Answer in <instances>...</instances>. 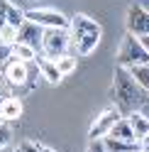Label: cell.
<instances>
[{"instance_id":"cell-5","label":"cell","mask_w":149,"mask_h":152,"mask_svg":"<svg viewBox=\"0 0 149 152\" xmlns=\"http://www.w3.org/2000/svg\"><path fill=\"white\" fill-rule=\"evenodd\" d=\"M25 20L37 22L44 30H69L71 20L66 15H61L59 10H49V7H37V10H25Z\"/></svg>"},{"instance_id":"cell-11","label":"cell","mask_w":149,"mask_h":152,"mask_svg":"<svg viewBox=\"0 0 149 152\" xmlns=\"http://www.w3.org/2000/svg\"><path fill=\"white\" fill-rule=\"evenodd\" d=\"M22 115V101L17 96H7L0 101V118L3 120H17Z\"/></svg>"},{"instance_id":"cell-7","label":"cell","mask_w":149,"mask_h":152,"mask_svg":"<svg viewBox=\"0 0 149 152\" xmlns=\"http://www.w3.org/2000/svg\"><path fill=\"white\" fill-rule=\"evenodd\" d=\"M122 118V113H120L117 108H105L100 115L93 120V125L88 130V140H103L110 130H113V125Z\"/></svg>"},{"instance_id":"cell-3","label":"cell","mask_w":149,"mask_h":152,"mask_svg":"<svg viewBox=\"0 0 149 152\" xmlns=\"http://www.w3.org/2000/svg\"><path fill=\"white\" fill-rule=\"evenodd\" d=\"M137 64H149V52L139 42V37L127 32L122 37V44H120V52H117V66L129 69V66H137Z\"/></svg>"},{"instance_id":"cell-30","label":"cell","mask_w":149,"mask_h":152,"mask_svg":"<svg viewBox=\"0 0 149 152\" xmlns=\"http://www.w3.org/2000/svg\"><path fill=\"white\" fill-rule=\"evenodd\" d=\"M15 152H20V150H15Z\"/></svg>"},{"instance_id":"cell-17","label":"cell","mask_w":149,"mask_h":152,"mask_svg":"<svg viewBox=\"0 0 149 152\" xmlns=\"http://www.w3.org/2000/svg\"><path fill=\"white\" fill-rule=\"evenodd\" d=\"M54 61H56V69L61 71V76H69V74L76 71V56H71V54H64Z\"/></svg>"},{"instance_id":"cell-26","label":"cell","mask_w":149,"mask_h":152,"mask_svg":"<svg viewBox=\"0 0 149 152\" xmlns=\"http://www.w3.org/2000/svg\"><path fill=\"white\" fill-rule=\"evenodd\" d=\"M139 42H142V44H144V49L149 52V34H144V37H139Z\"/></svg>"},{"instance_id":"cell-15","label":"cell","mask_w":149,"mask_h":152,"mask_svg":"<svg viewBox=\"0 0 149 152\" xmlns=\"http://www.w3.org/2000/svg\"><path fill=\"white\" fill-rule=\"evenodd\" d=\"M12 54H15L17 59H20V61H34V59H37V54H39V52H37L34 47H30V44L15 42V44H12Z\"/></svg>"},{"instance_id":"cell-27","label":"cell","mask_w":149,"mask_h":152,"mask_svg":"<svg viewBox=\"0 0 149 152\" xmlns=\"http://www.w3.org/2000/svg\"><path fill=\"white\" fill-rule=\"evenodd\" d=\"M42 152H56V150H51V147H42Z\"/></svg>"},{"instance_id":"cell-29","label":"cell","mask_w":149,"mask_h":152,"mask_svg":"<svg viewBox=\"0 0 149 152\" xmlns=\"http://www.w3.org/2000/svg\"><path fill=\"white\" fill-rule=\"evenodd\" d=\"M0 123H3V118H0Z\"/></svg>"},{"instance_id":"cell-20","label":"cell","mask_w":149,"mask_h":152,"mask_svg":"<svg viewBox=\"0 0 149 152\" xmlns=\"http://www.w3.org/2000/svg\"><path fill=\"white\" fill-rule=\"evenodd\" d=\"M10 137H12L10 128H7L5 123H0V150H3V147H7V142H10Z\"/></svg>"},{"instance_id":"cell-21","label":"cell","mask_w":149,"mask_h":152,"mask_svg":"<svg viewBox=\"0 0 149 152\" xmlns=\"http://www.w3.org/2000/svg\"><path fill=\"white\" fill-rule=\"evenodd\" d=\"M12 56V44H7V42H3L0 39V64L3 61H7Z\"/></svg>"},{"instance_id":"cell-2","label":"cell","mask_w":149,"mask_h":152,"mask_svg":"<svg viewBox=\"0 0 149 152\" xmlns=\"http://www.w3.org/2000/svg\"><path fill=\"white\" fill-rule=\"evenodd\" d=\"M69 34H71V44L81 56H88L95 52V47L100 42V25L93 20V17L83 15V12H76L71 17V25H69Z\"/></svg>"},{"instance_id":"cell-16","label":"cell","mask_w":149,"mask_h":152,"mask_svg":"<svg viewBox=\"0 0 149 152\" xmlns=\"http://www.w3.org/2000/svg\"><path fill=\"white\" fill-rule=\"evenodd\" d=\"M129 74L132 79L142 86L144 91H149V64H137V66H129Z\"/></svg>"},{"instance_id":"cell-24","label":"cell","mask_w":149,"mask_h":152,"mask_svg":"<svg viewBox=\"0 0 149 152\" xmlns=\"http://www.w3.org/2000/svg\"><path fill=\"white\" fill-rule=\"evenodd\" d=\"M17 150H20V152H42V147L37 145V142H30V140H27V142H22V145L17 147Z\"/></svg>"},{"instance_id":"cell-9","label":"cell","mask_w":149,"mask_h":152,"mask_svg":"<svg viewBox=\"0 0 149 152\" xmlns=\"http://www.w3.org/2000/svg\"><path fill=\"white\" fill-rule=\"evenodd\" d=\"M42 37H44V27H39L37 22H30V20H25L20 25V30H17V42L30 44L34 49L42 47Z\"/></svg>"},{"instance_id":"cell-14","label":"cell","mask_w":149,"mask_h":152,"mask_svg":"<svg viewBox=\"0 0 149 152\" xmlns=\"http://www.w3.org/2000/svg\"><path fill=\"white\" fill-rule=\"evenodd\" d=\"M110 137H120V140H137L135 137V132H132V125H129V120L127 118H120L115 125H113V130L108 132Z\"/></svg>"},{"instance_id":"cell-6","label":"cell","mask_w":149,"mask_h":152,"mask_svg":"<svg viewBox=\"0 0 149 152\" xmlns=\"http://www.w3.org/2000/svg\"><path fill=\"white\" fill-rule=\"evenodd\" d=\"M0 71H3V79L10 83V86H15V88L27 86V79H30V71H27V61H20L15 54H12L7 61L0 64Z\"/></svg>"},{"instance_id":"cell-22","label":"cell","mask_w":149,"mask_h":152,"mask_svg":"<svg viewBox=\"0 0 149 152\" xmlns=\"http://www.w3.org/2000/svg\"><path fill=\"white\" fill-rule=\"evenodd\" d=\"M7 10H10V0H0V27L7 25Z\"/></svg>"},{"instance_id":"cell-23","label":"cell","mask_w":149,"mask_h":152,"mask_svg":"<svg viewBox=\"0 0 149 152\" xmlns=\"http://www.w3.org/2000/svg\"><path fill=\"white\" fill-rule=\"evenodd\" d=\"M86 152H108V150L103 145V140H90L88 147H86Z\"/></svg>"},{"instance_id":"cell-13","label":"cell","mask_w":149,"mask_h":152,"mask_svg":"<svg viewBox=\"0 0 149 152\" xmlns=\"http://www.w3.org/2000/svg\"><path fill=\"white\" fill-rule=\"evenodd\" d=\"M127 120H129V125H132V132H135V137H137V140H142V137L149 135V118L144 115L142 110L129 113Z\"/></svg>"},{"instance_id":"cell-12","label":"cell","mask_w":149,"mask_h":152,"mask_svg":"<svg viewBox=\"0 0 149 152\" xmlns=\"http://www.w3.org/2000/svg\"><path fill=\"white\" fill-rule=\"evenodd\" d=\"M103 145L108 152H137L139 150V140H120V137H103Z\"/></svg>"},{"instance_id":"cell-28","label":"cell","mask_w":149,"mask_h":152,"mask_svg":"<svg viewBox=\"0 0 149 152\" xmlns=\"http://www.w3.org/2000/svg\"><path fill=\"white\" fill-rule=\"evenodd\" d=\"M0 93H3V86H0ZM0 101H3V98H0Z\"/></svg>"},{"instance_id":"cell-18","label":"cell","mask_w":149,"mask_h":152,"mask_svg":"<svg viewBox=\"0 0 149 152\" xmlns=\"http://www.w3.org/2000/svg\"><path fill=\"white\" fill-rule=\"evenodd\" d=\"M22 22H25V10H20V7H15V5L10 3V10H7V25H12V27L20 30Z\"/></svg>"},{"instance_id":"cell-1","label":"cell","mask_w":149,"mask_h":152,"mask_svg":"<svg viewBox=\"0 0 149 152\" xmlns=\"http://www.w3.org/2000/svg\"><path fill=\"white\" fill-rule=\"evenodd\" d=\"M147 96H149V91H144L132 79L129 69L117 66L115 69V101H117V110L122 113V115H129V113L139 110L142 106H147Z\"/></svg>"},{"instance_id":"cell-31","label":"cell","mask_w":149,"mask_h":152,"mask_svg":"<svg viewBox=\"0 0 149 152\" xmlns=\"http://www.w3.org/2000/svg\"><path fill=\"white\" fill-rule=\"evenodd\" d=\"M137 152H139V150H137Z\"/></svg>"},{"instance_id":"cell-25","label":"cell","mask_w":149,"mask_h":152,"mask_svg":"<svg viewBox=\"0 0 149 152\" xmlns=\"http://www.w3.org/2000/svg\"><path fill=\"white\" fill-rule=\"evenodd\" d=\"M139 152H149V135L139 140Z\"/></svg>"},{"instance_id":"cell-19","label":"cell","mask_w":149,"mask_h":152,"mask_svg":"<svg viewBox=\"0 0 149 152\" xmlns=\"http://www.w3.org/2000/svg\"><path fill=\"white\" fill-rule=\"evenodd\" d=\"M0 39L7 42V44H15V42H17V27L3 25V27H0Z\"/></svg>"},{"instance_id":"cell-8","label":"cell","mask_w":149,"mask_h":152,"mask_svg":"<svg viewBox=\"0 0 149 152\" xmlns=\"http://www.w3.org/2000/svg\"><path fill=\"white\" fill-rule=\"evenodd\" d=\"M125 25H127V32L135 34V37L149 34V10H144V7H139V5H132L127 10Z\"/></svg>"},{"instance_id":"cell-4","label":"cell","mask_w":149,"mask_h":152,"mask_svg":"<svg viewBox=\"0 0 149 152\" xmlns=\"http://www.w3.org/2000/svg\"><path fill=\"white\" fill-rule=\"evenodd\" d=\"M69 47L71 44V34L69 30H44V37H42V54L49 56V59H59V56L69 54Z\"/></svg>"},{"instance_id":"cell-10","label":"cell","mask_w":149,"mask_h":152,"mask_svg":"<svg viewBox=\"0 0 149 152\" xmlns=\"http://www.w3.org/2000/svg\"><path fill=\"white\" fill-rule=\"evenodd\" d=\"M34 64H37V71H39L42 76H44V81H49V83H61V71L56 69V61L54 59H49V56H44V54H37V59H34Z\"/></svg>"}]
</instances>
